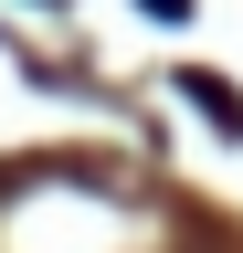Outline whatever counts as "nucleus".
Wrapping results in <instances>:
<instances>
[{"mask_svg": "<svg viewBox=\"0 0 243 253\" xmlns=\"http://www.w3.org/2000/svg\"><path fill=\"white\" fill-rule=\"evenodd\" d=\"M180 84H191V95H201V116H211V126H222V137H243V106H233V95H222V74H180Z\"/></svg>", "mask_w": 243, "mask_h": 253, "instance_id": "obj_1", "label": "nucleus"}]
</instances>
